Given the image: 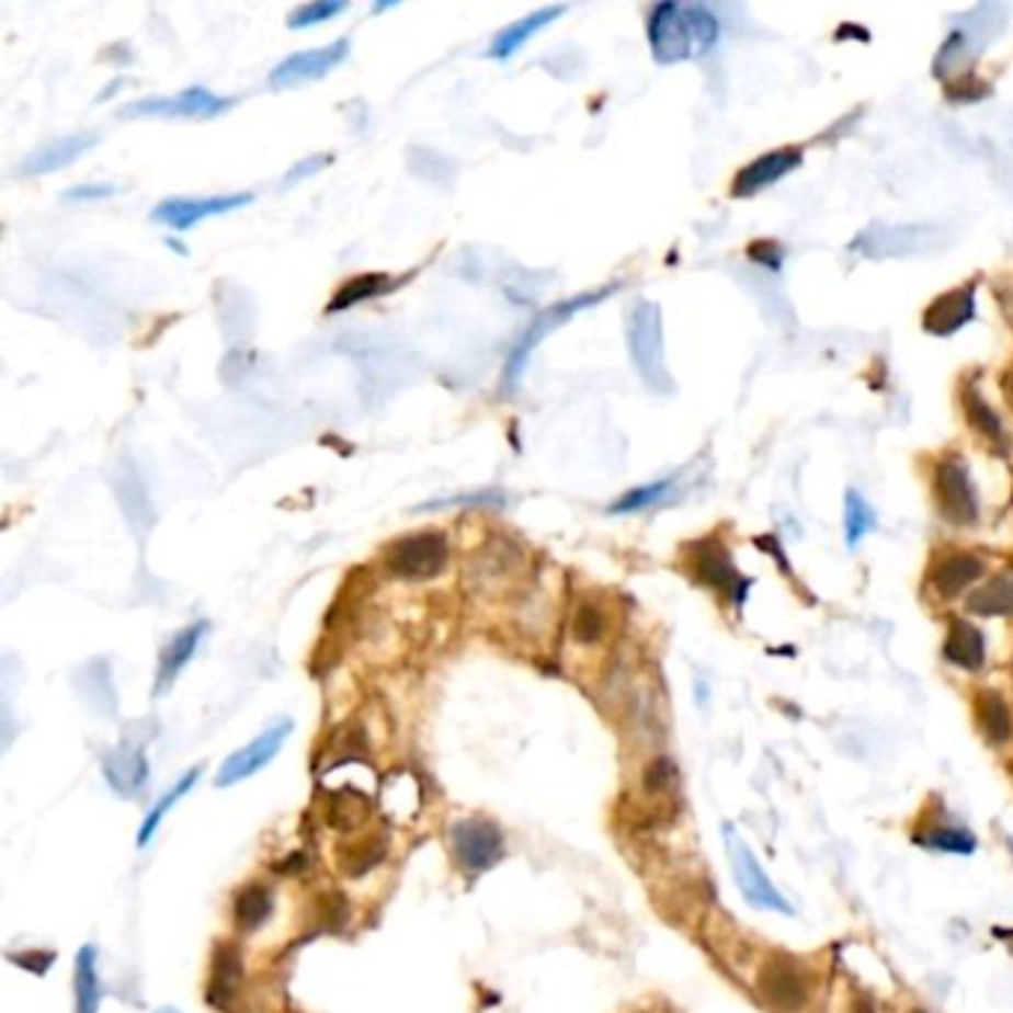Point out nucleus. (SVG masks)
<instances>
[{
  "mask_svg": "<svg viewBox=\"0 0 1013 1013\" xmlns=\"http://www.w3.org/2000/svg\"><path fill=\"white\" fill-rule=\"evenodd\" d=\"M627 349L645 387L655 392H672V375L665 368L663 318L651 300H639L627 316Z\"/></svg>",
  "mask_w": 1013,
  "mask_h": 1013,
  "instance_id": "obj_1",
  "label": "nucleus"
},
{
  "mask_svg": "<svg viewBox=\"0 0 1013 1013\" xmlns=\"http://www.w3.org/2000/svg\"><path fill=\"white\" fill-rule=\"evenodd\" d=\"M384 565H387L389 577L405 580V583L434 580L449 565V538L437 530L405 535L396 544H389Z\"/></svg>",
  "mask_w": 1013,
  "mask_h": 1013,
  "instance_id": "obj_2",
  "label": "nucleus"
},
{
  "mask_svg": "<svg viewBox=\"0 0 1013 1013\" xmlns=\"http://www.w3.org/2000/svg\"><path fill=\"white\" fill-rule=\"evenodd\" d=\"M755 990L770 1011L799 1013L809 1004L811 972L790 954H773L758 969Z\"/></svg>",
  "mask_w": 1013,
  "mask_h": 1013,
  "instance_id": "obj_3",
  "label": "nucleus"
},
{
  "mask_svg": "<svg viewBox=\"0 0 1013 1013\" xmlns=\"http://www.w3.org/2000/svg\"><path fill=\"white\" fill-rule=\"evenodd\" d=\"M610 292H613V288H601V292L577 295V297H571V300H562V304H556V307L544 309L542 316L535 318L533 325L523 330V337L517 339V345H514L509 360H505V368H502V392H514V387L521 384L523 372H526V366H530L533 351L542 345L544 337H550V330L565 325V321L577 316L580 309H589V307H594V304H601Z\"/></svg>",
  "mask_w": 1013,
  "mask_h": 1013,
  "instance_id": "obj_4",
  "label": "nucleus"
},
{
  "mask_svg": "<svg viewBox=\"0 0 1013 1013\" xmlns=\"http://www.w3.org/2000/svg\"><path fill=\"white\" fill-rule=\"evenodd\" d=\"M945 229L936 224H903V226H886L874 224L865 232L856 236L853 250L868 259H901V257H915V253H927L942 244Z\"/></svg>",
  "mask_w": 1013,
  "mask_h": 1013,
  "instance_id": "obj_5",
  "label": "nucleus"
},
{
  "mask_svg": "<svg viewBox=\"0 0 1013 1013\" xmlns=\"http://www.w3.org/2000/svg\"><path fill=\"white\" fill-rule=\"evenodd\" d=\"M236 99L215 95L203 87L175 92V95H155V99H140V102L125 104L119 116L123 119H217L224 116Z\"/></svg>",
  "mask_w": 1013,
  "mask_h": 1013,
  "instance_id": "obj_6",
  "label": "nucleus"
},
{
  "mask_svg": "<svg viewBox=\"0 0 1013 1013\" xmlns=\"http://www.w3.org/2000/svg\"><path fill=\"white\" fill-rule=\"evenodd\" d=\"M449 847L460 870L485 874L505 856V835L488 818H458L449 827Z\"/></svg>",
  "mask_w": 1013,
  "mask_h": 1013,
  "instance_id": "obj_7",
  "label": "nucleus"
},
{
  "mask_svg": "<svg viewBox=\"0 0 1013 1013\" xmlns=\"http://www.w3.org/2000/svg\"><path fill=\"white\" fill-rule=\"evenodd\" d=\"M292 731H295V722L288 717H276L274 722H268L247 747L232 752V755L220 764V770H217L215 776L217 788H232L238 782H244V778L262 773V770L280 755V749L286 747Z\"/></svg>",
  "mask_w": 1013,
  "mask_h": 1013,
  "instance_id": "obj_8",
  "label": "nucleus"
},
{
  "mask_svg": "<svg viewBox=\"0 0 1013 1013\" xmlns=\"http://www.w3.org/2000/svg\"><path fill=\"white\" fill-rule=\"evenodd\" d=\"M999 31H1002V10L999 7H978L957 31H952V36L940 48L936 75H952L957 69H966L975 54L981 52V45H987Z\"/></svg>",
  "mask_w": 1013,
  "mask_h": 1013,
  "instance_id": "obj_9",
  "label": "nucleus"
},
{
  "mask_svg": "<svg viewBox=\"0 0 1013 1013\" xmlns=\"http://www.w3.org/2000/svg\"><path fill=\"white\" fill-rule=\"evenodd\" d=\"M253 203V194H215V196H170L152 208L155 224H164L175 232H187L208 217L232 215Z\"/></svg>",
  "mask_w": 1013,
  "mask_h": 1013,
  "instance_id": "obj_10",
  "label": "nucleus"
},
{
  "mask_svg": "<svg viewBox=\"0 0 1013 1013\" xmlns=\"http://www.w3.org/2000/svg\"><path fill=\"white\" fill-rule=\"evenodd\" d=\"M349 39H337L330 42V45H321V48H312V52L288 54L286 60H280L274 66L271 87H274V90H295V87H304V83L321 81V78H328L337 66H342V62L349 60Z\"/></svg>",
  "mask_w": 1013,
  "mask_h": 1013,
  "instance_id": "obj_11",
  "label": "nucleus"
},
{
  "mask_svg": "<svg viewBox=\"0 0 1013 1013\" xmlns=\"http://www.w3.org/2000/svg\"><path fill=\"white\" fill-rule=\"evenodd\" d=\"M933 497L936 509L954 526H972L978 521V493L972 488L969 470L957 460H942L933 473Z\"/></svg>",
  "mask_w": 1013,
  "mask_h": 1013,
  "instance_id": "obj_12",
  "label": "nucleus"
},
{
  "mask_svg": "<svg viewBox=\"0 0 1013 1013\" xmlns=\"http://www.w3.org/2000/svg\"><path fill=\"white\" fill-rule=\"evenodd\" d=\"M726 839H728V853H731V865H735V880L743 891V898H747L752 907L758 910H773L782 912V915H794V907H790L782 895L776 891V886L767 880V874L764 868L758 865L755 853L743 844V841L737 839L735 827H726Z\"/></svg>",
  "mask_w": 1013,
  "mask_h": 1013,
  "instance_id": "obj_13",
  "label": "nucleus"
},
{
  "mask_svg": "<svg viewBox=\"0 0 1013 1013\" xmlns=\"http://www.w3.org/2000/svg\"><path fill=\"white\" fill-rule=\"evenodd\" d=\"M648 42L657 62H681L696 54L686 10L678 3H657L648 15Z\"/></svg>",
  "mask_w": 1013,
  "mask_h": 1013,
  "instance_id": "obj_14",
  "label": "nucleus"
},
{
  "mask_svg": "<svg viewBox=\"0 0 1013 1013\" xmlns=\"http://www.w3.org/2000/svg\"><path fill=\"white\" fill-rule=\"evenodd\" d=\"M241 993H244V957L232 942H220L212 954V975L205 999L220 1013H241Z\"/></svg>",
  "mask_w": 1013,
  "mask_h": 1013,
  "instance_id": "obj_15",
  "label": "nucleus"
},
{
  "mask_svg": "<svg viewBox=\"0 0 1013 1013\" xmlns=\"http://www.w3.org/2000/svg\"><path fill=\"white\" fill-rule=\"evenodd\" d=\"M205 636H208V622H205V618H200L194 625H184L182 630H175V634L170 636V642L161 648V657H158L155 696H164L167 690L175 684V678L182 675L184 665L194 660Z\"/></svg>",
  "mask_w": 1013,
  "mask_h": 1013,
  "instance_id": "obj_16",
  "label": "nucleus"
},
{
  "mask_svg": "<svg viewBox=\"0 0 1013 1013\" xmlns=\"http://www.w3.org/2000/svg\"><path fill=\"white\" fill-rule=\"evenodd\" d=\"M102 770L113 794H119L125 799L137 797L146 788V778H149V761H146L144 747H137L132 740H123L113 752H107Z\"/></svg>",
  "mask_w": 1013,
  "mask_h": 1013,
  "instance_id": "obj_17",
  "label": "nucleus"
},
{
  "mask_svg": "<svg viewBox=\"0 0 1013 1013\" xmlns=\"http://www.w3.org/2000/svg\"><path fill=\"white\" fill-rule=\"evenodd\" d=\"M690 568L696 571V577L702 583L714 585L719 592L735 594V601H743V594H747L749 583L737 573V568L728 559V553L714 542H702L693 544V562Z\"/></svg>",
  "mask_w": 1013,
  "mask_h": 1013,
  "instance_id": "obj_18",
  "label": "nucleus"
},
{
  "mask_svg": "<svg viewBox=\"0 0 1013 1013\" xmlns=\"http://www.w3.org/2000/svg\"><path fill=\"white\" fill-rule=\"evenodd\" d=\"M565 12H568L565 3H550V7H542V10L523 15V19H517L514 24H509L505 31H500L493 36L491 48H488V57H491V60H509V57H514L521 48H526L544 27H550L553 21L562 19Z\"/></svg>",
  "mask_w": 1013,
  "mask_h": 1013,
  "instance_id": "obj_19",
  "label": "nucleus"
},
{
  "mask_svg": "<svg viewBox=\"0 0 1013 1013\" xmlns=\"http://www.w3.org/2000/svg\"><path fill=\"white\" fill-rule=\"evenodd\" d=\"M95 144H99V134H92V132L57 137V140H52V144L39 146L36 152L27 155V158L21 161V173L24 175L57 173V170H62V167H69L72 161H78L81 155L90 152Z\"/></svg>",
  "mask_w": 1013,
  "mask_h": 1013,
  "instance_id": "obj_20",
  "label": "nucleus"
},
{
  "mask_svg": "<svg viewBox=\"0 0 1013 1013\" xmlns=\"http://www.w3.org/2000/svg\"><path fill=\"white\" fill-rule=\"evenodd\" d=\"M983 571H987V565H983L981 556H975V553H948V556H942L940 562L933 565L931 571V585L933 592L945 597V601H952V597H960L975 580H981Z\"/></svg>",
  "mask_w": 1013,
  "mask_h": 1013,
  "instance_id": "obj_21",
  "label": "nucleus"
},
{
  "mask_svg": "<svg viewBox=\"0 0 1013 1013\" xmlns=\"http://www.w3.org/2000/svg\"><path fill=\"white\" fill-rule=\"evenodd\" d=\"M975 316V288H954L948 295H942L933 300L927 312H924V330L933 337H952L954 330H960L963 325H969Z\"/></svg>",
  "mask_w": 1013,
  "mask_h": 1013,
  "instance_id": "obj_22",
  "label": "nucleus"
},
{
  "mask_svg": "<svg viewBox=\"0 0 1013 1013\" xmlns=\"http://www.w3.org/2000/svg\"><path fill=\"white\" fill-rule=\"evenodd\" d=\"M799 161H803V158H799L797 149H778V152L761 155V158H755L752 164H747L737 173L735 194H758L761 187H767V184L778 182L782 175H788L794 167H799Z\"/></svg>",
  "mask_w": 1013,
  "mask_h": 1013,
  "instance_id": "obj_23",
  "label": "nucleus"
},
{
  "mask_svg": "<svg viewBox=\"0 0 1013 1013\" xmlns=\"http://www.w3.org/2000/svg\"><path fill=\"white\" fill-rule=\"evenodd\" d=\"M942 655L945 660L960 669H981L983 657H987V645H983V634L969 622L954 618L942 645Z\"/></svg>",
  "mask_w": 1013,
  "mask_h": 1013,
  "instance_id": "obj_24",
  "label": "nucleus"
},
{
  "mask_svg": "<svg viewBox=\"0 0 1013 1013\" xmlns=\"http://www.w3.org/2000/svg\"><path fill=\"white\" fill-rule=\"evenodd\" d=\"M271 915H274V891L268 889L265 883H247L244 889L236 891L232 921H236L238 931H259L262 924H268Z\"/></svg>",
  "mask_w": 1013,
  "mask_h": 1013,
  "instance_id": "obj_25",
  "label": "nucleus"
},
{
  "mask_svg": "<svg viewBox=\"0 0 1013 1013\" xmlns=\"http://www.w3.org/2000/svg\"><path fill=\"white\" fill-rule=\"evenodd\" d=\"M200 776H203V767L196 764V767L184 770L182 778L175 782L173 788L167 790V794H161V799L155 803L152 809H149V815L144 818V823H140V832H137V847H140V850L149 847V841L155 839V832L161 829V823L167 820V815H170V811H173L175 806H179V803H182V799L196 788Z\"/></svg>",
  "mask_w": 1013,
  "mask_h": 1013,
  "instance_id": "obj_26",
  "label": "nucleus"
},
{
  "mask_svg": "<svg viewBox=\"0 0 1013 1013\" xmlns=\"http://www.w3.org/2000/svg\"><path fill=\"white\" fill-rule=\"evenodd\" d=\"M975 719H978L981 735L987 737L993 747H1004L1013 737L1011 707H1008V702H1004L999 693H993V690L978 693V698H975Z\"/></svg>",
  "mask_w": 1013,
  "mask_h": 1013,
  "instance_id": "obj_27",
  "label": "nucleus"
},
{
  "mask_svg": "<svg viewBox=\"0 0 1013 1013\" xmlns=\"http://www.w3.org/2000/svg\"><path fill=\"white\" fill-rule=\"evenodd\" d=\"M99 954L92 945H83L75 957V1013H99L102 1008V978H99Z\"/></svg>",
  "mask_w": 1013,
  "mask_h": 1013,
  "instance_id": "obj_28",
  "label": "nucleus"
},
{
  "mask_svg": "<svg viewBox=\"0 0 1013 1013\" xmlns=\"http://www.w3.org/2000/svg\"><path fill=\"white\" fill-rule=\"evenodd\" d=\"M387 835L372 832V835H363L360 841H351L339 850V868L345 870L349 877H366L368 870H375L380 862L387 860Z\"/></svg>",
  "mask_w": 1013,
  "mask_h": 1013,
  "instance_id": "obj_29",
  "label": "nucleus"
},
{
  "mask_svg": "<svg viewBox=\"0 0 1013 1013\" xmlns=\"http://www.w3.org/2000/svg\"><path fill=\"white\" fill-rule=\"evenodd\" d=\"M399 283L401 280H392V276L387 274H366L357 276V280H349L345 286L339 288L337 297L330 300L328 312H345V309H351L354 304H363V300H372V297L387 295V292H392Z\"/></svg>",
  "mask_w": 1013,
  "mask_h": 1013,
  "instance_id": "obj_30",
  "label": "nucleus"
},
{
  "mask_svg": "<svg viewBox=\"0 0 1013 1013\" xmlns=\"http://www.w3.org/2000/svg\"><path fill=\"white\" fill-rule=\"evenodd\" d=\"M969 613L975 615H1011L1013 613V577L1002 573V577H993L990 583L978 589L975 594H969Z\"/></svg>",
  "mask_w": 1013,
  "mask_h": 1013,
  "instance_id": "obj_31",
  "label": "nucleus"
},
{
  "mask_svg": "<svg viewBox=\"0 0 1013 1013\" xmlns=\"http://www.w3.org/2000/svg\"><path fill=\"white\" fill-rule=\"evenodd\" d=\"M610 630V615L597 601H580L573 606L571 615V636L577 645H597L604 642Z\"/></svg>",
  "mask_w": 1013,
  "mask_h": 1013,
  "instance_id": "obj_32",
  "label": "nucleus"
},
{
  "mask_svg": "<svg viewBox=\"0 0 1013 1013\" xmlns=\"http://www.w3.org/2000/svg\"><path fill=\"white\" fill-rule=\"evenodd\" d=\"M963 410H966V420H969V425L981 434L983 441L993 443V446L1002 449L1004 446L1002 422H999L995 410L981 399V392H978L975 387H969L966 392H963Z\"/></svg>",
  "mask_w": 1013,
  "mask_h": 1013,
  "instance_id": "obj_33",
  "label": "nucleus"
},
{
  "mask_svg": "<svg viewBox=\"0 0 1013 1013\" xmlns=\"http://www.w3.org/2000/svg\"><path fill=\"white\" fill-rule=\"evenodd\" d=\"M368 818V799L360 790H342L337 797H330L328 806V823L339 832H351L360 829Z\"/></svg>",
  "mask_w": 1013,
  "mask_h": 1013,
  "instance_id": "obj_34",
  "label": "nucleus"
},
{
  "mask_svg": "<svg viewBox=\"0 0 1013 1013\" xmlns=\"http://www.w3.org/2000/svg\"><path fill=\"white\" fill-rule=\"evenodd\" d=\"M874 526H877V514L868 505V500H862L860 491H847V497H844V535H847L850 547H856Z\"/></svg>",
  "mask_w": 1013,
  "mask_h": 1013,
  "instance_id": "obj_35",
  "label": "nucleus"
},
{
  "mask_svg": "<svg viewBox=\"0 0 1013 1013\" xmlns=\"http://www.w3.org/2000/svg\"><path fill=\"white\" fill-rule=\"evenodd\" d=\"M672 485H675V476H665V479H660V481H651V485L634 488V491H627L625 497H618V500L610 505V514L642 512V509H648V505L665 500L669 491H672Z\"/></svg>",
  "mask_w": 1013,
  "mask_h": 1013,
  "instance_id": "obj_36",
  "label": "nucleus"
},
{
  "mask_svg": "<svg viewBox=\"0 0 1013 1013\" xmlns=\"http://www.w3.org/2000/svg\"><path fill=\"white\" fill-rule=\"evenodd\" d=\"M349 10V3L345 0H312V3H300L292 10L288 15V27L292 31H307V27H316V24H325V21L337 19L342 12Z\"/></svg>",
  "mask_w": 1013,
  "mask_h": 1013,
  "instance_id": "obj_37",
  "label": "nucleus"
},
{
  "mask_svg": "<svg viewBox=\"0 0 1013 1013\" xmlns=\"http://www.w3.org/2000/svg\"><path fill=\"white\" fill-rule=\"evenodd\" d=\"M678 782V767L672 764V758L657 755L655 761H648L642 770V790L648 797H663L669 790L675 788Z\"/></svg>",
  "mask_w": 1013,
  "mask_h": 1013,
  "instance_id": "obj_38",
  "label": "nucleus"
},
{
  "mask_svg": "<svg viewBox=\"0 0 1013 1013\" xmlns=\"http://www.w3.org/2000/svg\"><path fill=\"white\" fill-rule=\"evenodd\" d=\"M686 21H690V33H693V45L696 52H710L719 39V21L710 15L707 7H684Z\"/></svg>",
  "mask_w": 1013,
  "mask_h": 1013,
  "instance_id": "obj_39",
  "label": "nucleus"
},
{
  "mask_svg": "<svg viewBox=\"0 0 1013 1013\" xmlns=\"http://www.w3.org/2000/svg\"><path fill=\"white\" fill-rule=\"evenodd\" d=\"M927 847L948 850V853H972L975 850V835L963 832V829H940L927 839H921Z\"/></svg>",
  "mask_w": 1013,
  "mask_h": 1013,
  "instance_id": "obj_40",
  "label": "nucleus"
},
{
  "mask_svg": "<svg viewBox=\"0 0 1013 1013\" xmlns=\"http://www.w3.org/2000/svg\"><path fill=\"white\" fill-rule=\"evenodd\" d=\"M330 161H333L330 155H312V158H307V161H300V164L292 167V170H288V173L283 175V182H280V187H283V191H286V187H295V184L304 182L307 175L321 173V170H325V167H328Z\"/></svg>",
  "mask_w": 1013,
  "mask_h": 1013,
  "instance_id": "obj_41",
  "label": "nucleus"
},
{
  "mask_svg": "<svg viewBox=\"0 0 1013 1013\" xmlns=\"http://www.w3.org/2000/svg\"><path fill=\"white\" fill-rule=\"evenodd\" d=\"M116 191H119L116 184H75L62 194V200L66 203H92V200H107Z\"/></svg>",
  "mask_w": 1013,
  "mask_h": 1013,
  "instance_id": "obj_42",
  "label": "nucleus"
},
{
  "mask_svg": "<svg viewBox=\"0 0 1013 1013\" xmlns=\"http://www.w3.org/2000/svg\"><path fill=\"white\" fill-rule=\"evenodd\" d=\"M10 957L15 963H19V966H24V969H33L36 975H42V972H48V969H52V963H54V957H57V954H54V952H27V954H10Z\"/></svg>",
  "mask_w": 1013,
  "mask_h": 1013,
  "instance_id": "obj_43",
  "label": "nucleus"
},
{
  "mask_svg": "<svg viewBox=\"0 0 1013 1013\" xmlns=\"http://www.w3.org/2000/svg\"><path fill=\"white\" fill-rule=\"evenodd\" d=\"M850 1008H853V1013H877V1004L870 1002L868 995H856Z\"/></svg>",
  "mask_w": 1013,
  "mask_h": 1013,
  "instance_id": "obj_44",
  "label": "nucleus"
},
{
  "mask_svg": "<svg viewBox=\"0 0 1013 1013\" xmlns=\"http://www.w3.org/2000/svg\"><path fill=\"white\" fill-rule=\"evenodd\" d=\"M1004 399L1011 401V408H1013V368L1004 375Z\"/></svg>",
  "mask_w": 1013,
  "mask_h": 1013,
  "instance_id": "obj_45",
  "label": "nucleus"
},
{
  "mask_svg": "<svg viewBox=\"0 0 1013 1013\" xmlns=\"http://www.w3.org/2000/svg\"><path fill=\"white\" fill-rule=\"evenodd\" d=\"M158 1013H179V1011H175V1008H161Z\"/></svg>",
  "mask_w": 1013,
  "mask_h": 1013,
  "instance_id": "obj_46",
  "label": "nucleus"
},
{
  "mask_svg": "<svg viewBox=\"0 0 1013 1013\" xmlns=\"http://www.w3.org/2000/svg\"><path fill=\"white\" fill-rule=\"evenodd\" d=\"M915 1013H921V1011H915Z\"/></svg>",
  "mask_w": 1013,
  "mask_h": 1013,
  "instance_id": "obj_47",
  "label": "nucleus"
}]
</instances>
